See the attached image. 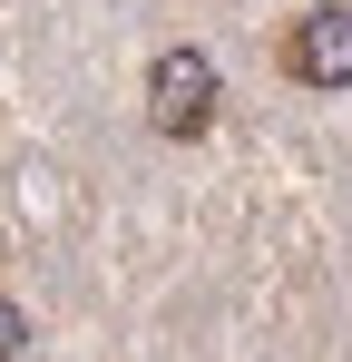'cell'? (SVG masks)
<instances>
[{
    "label": "cell",
    "instance_id": "6da1fadb",
    "mask_svg": "<svg viewBox=\"0 0 352 362\" xmlns=\"http://www.w3.org/2000/svg\"><path fill=\"white\" fill-rule=\"evenodd\" d=\"M216 98H225V78H216L206 49H186V40H176V49L147 59V127H157V137H176V147H186V137H206V127H216Z\"/></svg>",
    "mask_w": 352,
    "mask_h": 362
},
{
    "label": "cell",
    "instance_id": "3957f363",
    "mask_svg": "<svg viewBox=\"0 0 352 362\" xmlns=\"http://www.w3.org/2000/svg\"><path fill=\"white\" fill-rule=\"evenodd\" d=\"M20 353H30V313L0 294V362H20Z\"/></svg>",
    "mask_w": 352,
    "mask_h": 362
},
{
    "label": "cell",
    "instance_id": "7a4b0ae2",
    "mask_svg": "<svg viewBox=\"0 0 352 362\" xmlns=\"http://www.w3.org/2000/svg\"><path fill=\"white\" fill-rule=\"evenodd\" d=\"M284 78L293 88H352V10H303L284 30Z\"/></svg>",
    "mask_w": 352,
    "mask_h": 362
},
{
    "label": "cell",
    "instance_id": "277c9868",
    "mask_svg": "<svg viewBox=\"0 0 352 362\" xmlns=\"http://www.w3.org/2000/svg\"><path fill=\"white\" fill-rule=\"evenodd\" d=\"M313 10H323V0H313Z\"/></svg>",
    "mask_w": 352,
    "mask_h": 362
}]
</instances>
